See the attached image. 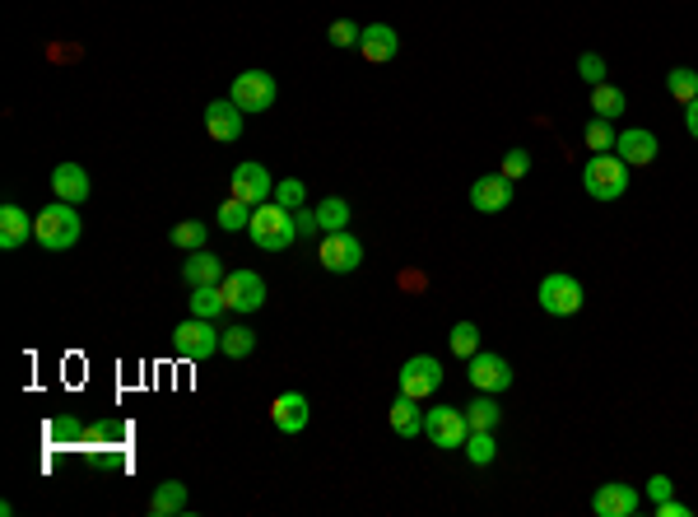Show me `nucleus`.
Segmentation results:
<instances>
[{"instance_id":"39448f33","label":"nucleus","mask_w":698,"mask_h":517,"mask_svg":"<svg viewBox=\"0 0 698 517\" xmlns=\"http://www.w3.org/2000/svg\"><path fill=\"white\" fill-rule=\"evenodd\" d=\"M536 303L550 317H573L582 308V280L578 275H568V271H550L536 289Z\"/></svg>"},{"instance_id":"1a4fd4ad","label":"nucleus","mask_w":698,"mask_h":517,"mask_svg":"<svg viewBox=\"0 0 698 517\" xmlns=\"http://www.w3.org/2000/svg\"><path fill=\"white\" fill-rule=\"evenodd\" d=\"M466 378H470L475 392L498 396V392H508V387H512V364L503 359V354H494V350H480V354H470V359H466Z\"/></svg>"},{"instance_id":"423d86ee","label":"nucleus","mask_w":698,"mask_h":517,"mask_svg":"<svg viewBox=\"0 0 698 517\" xmlns=\"http://www.w3.org/2000/svg\"><path fill=\"white\" fill-rule=\"evenodd\" d=\"M424 434H429L433 448H466L470 438V420H466V406H438V410H424Z\"/></svg>"},{"instance_id":"4c0bfd02","label":"nucleus","mask_w":698,"mask_h":517,"mask_svg":"<svg viewBox=\"0 0 698 517\" xmlns=\"http://www.w3.org/2000/svg\"><path fill=\"white\" fill-rule=\"evenodd\" d=\"M578 75H582L587 84H605V61H601L596 52H582V56H578Z\"/></svg>"},{"instance_id":"f3484780","label":"nucleus","mask_w":698,"mask_h":517,"mask_svg":"<svg viewBox=\"0 0 698 517\" xmlns=\"http://www.w3.org/2000/svg\"><path fill=\"white\" fill-rule=\"evenodd\" d=\"M242 117H247V112H242L233 98H215V103L205 108V131L215 140H224V145H233V140H242Z\"/></svg>"},{"instance_id":"ea45409f","label":"nucleus","mask_w":698,"mask_h":517,"mask_svg":"<svg viewBox=\"0 0 698 517\" xmlns=\"http://www.w3.org/2000/svg\"><path fill=\"white\" fill-rule=\"evenodd\" d=\"M671 494H675V480L671 476H652V480H647V499H652V504L671 499Z\"/></svg>"},{"instance_id":"b1692460","label":"nucleus","mask_w":698,"mask_h":517,"mask_svg":"<svg viewBox=\"0 0 698 517\" xmlns=\"http://www.w3.org/2000/svg\"><path fill=\"white\" fill-rule=\"evenodd\" d=\"M191 317H210V322H219V317L229 313V299H224V289L219 285H196L187 299Z\"/></svg>"},{"instance_id":"5701e85b","label":"nucleus","mask_w":698,"mask_h":517,"mask_svg":"<svg viewBox=\"0 0 698 517\" xmlns=\"http://www.w3.org/2000/svg\"><path fill=\"white\" fill-rule=\"evenodd\" d=\"M187 513V485L182 480H163L154 499H149V517H177Z\"/></svg>"},{"instance_id":"412c9836","label":"nucleus","mask_w":698,"mask_h":517,"mask_svg":"<svg viewBox=\"0 0 698 517\" xmlns=\"http://www.w3.org/2000/svg\"><path fill=\"white\" fill-rule=\"evenodd\" d=\"M28 233H33V224H28V215L19 210V205H0V247L5 252H19V247L28 243Z\"/></svg>"},{"instance_id":"4468645a","label":"nucleus","mask_w":698,"mask_h":517,"mask_svg":"<svg viewBox=\"0 0 698 517\" xmlns=\"http://www.w3.org/2000/svg\"><path fill=\"white\" fill-rule=\"evenodd\" d=\"M638 490L633 485H624V480H610V485H601V490L591 494V513L596 517H633L638 513Z\"/></svg>"},{"instance_id":"f704fd0d","label":"nucleus","mask_w":698,"mask_h":517,"mask_svg":"<svg viewBox=\"0 0 698 517\" xmlns=\"http://www.w3.org/2000/svg\"><path fill=\"white\" fill-rule=\"evenodd\" d=\"M270 201H280L284 210H303L308 205V187L298 182V177H284V182H275V196Z\"/></svg>"},{"instance_id":"c756f323","label":"nucleus","mask_w":698,"mask_h":517,"mask_svg":"<svg viewBox=\"0 0 698 517\" xmlns=\"http://www.w3.org/2000/svg\"><path fill=\"white\" fill-rule=\"evenodd\" d=\"M582 140H587L591 154H610V150H615V140H619V131L605 122V117H591V122L582 126Z\"/></svg>"},{"instance_id":"4be33fe9","label":"nucleus","mask_w":698,"mask_h":517,"mask_svg":"<svg viewBox=\"0 0 698 517\" xmlns=\"http://www.w3.org/2000/svg\"><path fill=\"white\" fill-rule=\"evenodd\" d=\"M387 420H391V429H396L401 438H419V434H424V410H419L415 396H396L391 410H387Z\"/></svg>"},{"instance_id":"f8f14e48","label":"nucleus","mask_w":698,"mask_h":517,"mask_svg":"<svg viewBox=\"0 0 698 517\" xmlns=\"http://www.w3.org/2000/svg\"><path fill=\"white\" fill-rule=\"evenodd\" d=\"M229 196H238V201H247L256 210V205H266L270 196H275V182H270V173H266V164H256V159H247V164H238L233 168V177H229Z\"/></svg>"},{"instance_id":"c9c22d12","label":"nucleus","mask_w":698,"mask_h":517,"mask_svg":"<svg viewBox=\"0 0 698 517\" xmlns=\"http://www.w3.org/2000/svg\"><path fill=\"white\" fill-rule=\"evenodd\" d=\"M326 38L336 42V47H359V38H363V28L354 24V19H336V24H331V33H326Z\"/></svg>"},{"instance_id":"aec40b11","label":"nucleus","mask_w":698,"mask_h":517,"mask_svg":"<svg viewBox=\"0 0 698 517\" xmlns=\"http://www.w3.org/2000/svg\"><path fill=\"white\" fill-rule=\"evenodd\" d=\"M224 275H229V271H224V261H219L215 252H205V247L182 261V280H187L191 289H196V285H219Z\"/></svg>"},{"instance_id":"37998d69","label":"nucleus","mask_w":698,"mask_h":517,"mask_svg":"<svg viewBox=\"0 0 698 517\" xmlns=\"http://www.w3.org/2000/svg\"><path fill=\"white\" fill-rule=\"evenodd\" d=\"M685 131L698 140V98H694V103H685Z\"/></svg>"},{"instance_id":"79ce46f5","label":"nucleus","mask_w":698,"mask_h":517,"mask_svg":"<svg viewBox=\"0 0 698 517\" xmlns=\"http://www.w3.org/2000/svg\"><path fill=\"white\" fill-rule=\"evenodd\" d=\"M52 438H80V424H75V420H56L52 424Z\"/></svg>"},{"instance_id":"6ab92c4d","label":"nucleus","mask_w":698,"mask_h":517,"mask_svg":"<svg viewBox=\"0 0 698 517\" xmlns=\"http://www.w3.org/2000/svg\"><path fill=\"white\" fill-rule=\"evenodd\" d=\"M52 196L56 201H70V205H84L89 201V173L80 164H56L52 168Z\"/></svg>"},{"instance_id":"f257e3e1","label":"nucleus","mask_w":698,"mask_h":517,"mask_svg":"<svg viewBox=\"0 0 698 517\" xmlns=\"http://www.w3.org/2000/svg\"><path fill=\"white\" fill-rule=\"evenodd\" d=\"M80 233H84L80 210L70 201H52L47 210L33 215V238H38L42 252H70V247L80 243Z\"/></svg>"},{"instance_id":"bb28decb","label":"nucleus","mask_w":698,"mask_h":517,"mask_svg":"<svg viewBox=\"0 0 698 517\" xmlns=\"http://www.w3.org/2000/svg\"><path fill=\"white\" fill-rule=\"evenodd\" d=\"M205 238H210V224H201V219H182V224H173V233H168V243L182 247V252H201Z\"/></svg>"},{"instance_id":"0eeeda50","label":"nucleus","mask_w":698,"mask_h":517,"mask_svg":"<svg viewBox=\"0 0 698 517\" xmlns=\"http://www.w3.org/2000/svg\"><path fill=\"white\" fill-rule=\"evenodd\" d=\"M396 378H401V396L429 401V396H438V387H443V364H438L433 354H410Z\"/></svg>"},{"instance_id":"20e7f679","label":"nucleus","mask_w":698,"mask_h":517,"mask_svg":"<svg viewBox=\"0 0 698 517\" xmlns=\"http://www.w3.org/2000/svg\"><path fill=\"white\" fill-rule=\"evenodd\" d=\"M219 341H224V331H219L210 317H187V322H177V331H173L177 359H191V364L210 359V354L219 350Z\"/></svg>"},{"instance_id":"2f4dec72","label":"nucleus","mask_w":698,"mask_h":517,"mask_svg":"<svg viewBox=\"0 0 698 517\" xmlns=\"http://www.w3.org/2000/svg\"><path fill=\"white\" fill-rule=\"evenodd\" d=\"M470 457L475 466H489L498 457V443H494V429H470V438H466V448H461Z\"/></svg>"},{"instance_id":"dca6fc26","label":"nucleus","mask_w":698,"mask_h":517,"mask_svg":"<svg viewBox=\"0 0 698 517\" xmlns=\"http://www.w3.org/2000/svg\"><path fill=\"white\" fill-rule=\"evenodd\" d=\"M512 177H503V173H489V177H480L475 187H470V205L480 210V215H498V210H508L512 205Z\"/></svg>"},{"instance_id":"e433bc0d","label":"nucleus","mask_w":698,"mask_h":517,"mask_svg":"<svg viewBox=\"0 0 698 517\" xmlns=\"http://www.w3.org/2000/svg\"><path fill=\"white\" fill-rule=\"evenodd\" d=\"M526 173H531V154H526V150H508V154H503V177L522 182Z\"/></svg>"},{"instance_id":"a19ab883","label":"nucleus","mask_w":698,"mask_h":517,"mask_svg":"<svg viewBox=\"0 0 698 517\" xmlns=\"http://www.w3.org/2000/svg\"><path fill=\"white\" fill-rule=\"evenodd\" d=\"M689 513H694V508L680 504V499H661L657 504V517H689Z\"/></svg>"},{"instance_id":"58836bf2","label":"nucleus","mask_w":698,"mask_h":517,"mask_svg":"<svg viewBox=\"0 0 698 517\" xmlns=\"http://www.w3.org/2000/svg\"><path fill=\"white\" fill-rule=\"evenodd\" d=\"M294 224H298V238H322V224H317V210H294Z\"/></svg>"},{"instance_id":"c85d7f7f","label":"nucleus","mask_w":698,"mask_h":517,"mask_svg":"<svg viewBox=\"0 0 698 517\" xmlns=\"http://www.w3.org/2000/svg\"><path fill=\"white\" fill-rule=\"evenodd\" d=\"M666 89H671V98L685 108V103H694L698 98V70L694 66H675L671 75H666Z\"/></svg>"},{"instance_id":"7c9ffc66","label":"nucleus","mask_w":698,"mask_h":517,"mask_svg":"<svg viewBox=\"0 0 698 517\" xmlns=\"http://www.w3.org/2000/svg\"><path fill=\"white\" fill-rule=\"evenodd\" d=\"M215 224H219V229H229V233H247V224H252V205L238 201V196H229V201L219 205Z\"/></svg>"},{"instance_id":"cd10ccee","label":"nucleus","mask_w":698,"mask_h":517,"mask_svg":"<svg viewBox=\"0 0 698 517\" xmlns=\"http://www.w3.org/2000/svg\"><path fill=\"white\" fill-rule=\"evenodd\" d=\"M312 210H317L322 233H336V229H345V224H349V201H345V196H326V201H317Z\"/></svg>"},{"instance_id":"f03ea898","label":"nucleus","mask_w":698,"mask_h":517,"mask_svg":"<svg viewBox=\"0 0 698 517\" xmlns=\"http://www.w3.org/2000/svg\"><path fill=\"white\" fill-rule=\"evenodd\" d=\"M247 233H252V243L261 247V252H289V247L298 243L294 210H284L280 201L256 205V210H252V224H247Z\"/></svg>"},{"instance_id":"a211bd4d","label":"nucleus","mask_w":698,"mask_h":517,"mask_svg":"<svg viewBox=\"0 0 698 517\" xmlns=\"http://www.w3.org/2000/svg\"><path fill=\"white\" fill-rule=\"evenodd\" d=\"M359 52L363 61H373V66H387V61H396V52H401V33L391 24H368L359 38Z\"/></svg>"},{"instance_id":"393cba45","label":"nucleus","mask_w":698,"mask_h":517,"mask_svg":"<svg viewBox=\"0 0 698 517\" xmlns=\"http://www.w3.org/2000/svg\"><path fill=\"white\" fill-rule=\"evenodd\" d=\"M629 108V98H624V89H619V84H591V112H596V117H605V122H615L619 112Z\"/></svg>"},{"instance_id":"9d476101","label":"nucleus","mask_w":698,"mask_h":517,"mask_svg":"<svg viewBox=\"0 0 698 517\" xmlns=\"http://www.w3.org/2000/svg\"><path fill=\"white\" fill-rule=\"evenodd\" d=\"M275 94H280L275 75H266V70H242V75H233V89H229V98L242 112H266L275 103Z\"/></svg>"},{"instance_id":"72a5a7b5","label":"nucleus","mask_w":698,"mask_h":517,"mask_svg":"<svg viewBox=\"0 0 698 517\" xmlns=\"http://www.w3.org/2000/svg\"><path fill=\"white\" fill-rule=\"evenodd\" d=\"M447 345H452V354H457V359L480 354V327H475V322H457V327H452V336H447Z\"/></svg>"},{"instance_id":"9b49d317","label":"nucleus","mask_w":698,"mask_h":517,"mask_svg":"<svg viewBox=\"0 0 698 517\" xmlns=\"http://www.w3.org/2000/svg\"><path fill=\"white\" fill-rule=\"evenodd\" d=\"M224 289V299H229V313H256L261 303H266V280L256 271H229L219 280Z\"/></svg>"},{"instance_id":"473e14b6","label":"nucleus","mask_w":698,"mask_h":517,"mask_svg":"<svg viewBox=\"0 0 698 517\" xmlns=\"http://www.w3.org/2000/svg\"><path fill=\"white\" fill-rule=\"evenodd\" d=\"M256 350V331L252 327H229L224 331V341H219V354H229V359H247Z\"/></svg>"},{"instance_id":"2eb2a0df","label":"nucleus","mask_w":698,"mask_h":517,"mask_svg":"<svg viewBox=\"0 0 698 517\" xmlns=\"http://www.w3.org/2000/svg\"><path fill=\"white\" fill-rule=\"evenodd\" d=\"M657 136L652 131H643V126H624L615 140V154L624 159L629 168H647V164H657Z\"/></svg>"},{"instance_id":"6e6552de","label":"nucleus","mask_w":698,"mask_h":517,"mask_svg":"<svg viewBox=\"0 0 698 517\" xmlns=\"http://www.w3.org/2000/svg\"><path fill=\"white\" fill-rule=\"evenodd\" d=\"M317 261H322L331 275H349V271H359V266H363V243L349 229L322 233V243H317Z\"/></svg>"},{"instance_id":"a878e982","label":"nucleus","mask_w":698,"mask_h":517,"mask_svg":"<svg viewBox=\"0 0 698 517\" xmlns=\"http://www.w3.org/2000/svg\"><path fill=\"white\" fill-rule=\"evenodd\" d=\"M466 420H470V429H498V420H503V406H498V396L475 392V401L466 406Z\"/></svg>"},{"instance_id":"7ed1b4c3","label":"nucleus","mask_w":698,"mask_h":517,"mask_svg":"<svg viewBox=\"0 0 698 517\" xmlns=\"http://www.w3.org/2000/svg\"><path fill=\"white\" fill-rule=\"evenodd\" d=\"M582 187H587L591 201H619V196L629 191V164H624L615 150L591 154L587 168H582Z\"/></svg>"},{"instance_id":"ddd939ff","label":"nucleus","mask_w":698,"mask_h":517,"mask_svg":"<svg viewBox=\"0 0 698 517\" xmlns=\"http://www.w3.org/2000/svg\"><path fill=\"white\" fill-rule=\"evenodd\" d=\"M312 420V406H308V396L303 392H280L275 401H270V424L280 429V434H303Z\"/></svg>"}]
</instances>
